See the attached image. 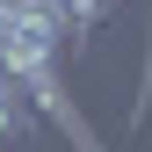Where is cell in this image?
<instances>
[{
	"label": "cell",
	"mask_w": 152,
	"mask_h": 152,
	"mask_svg": "<svg viewBox=\"0 0 152 152\" xmlns=\"http://www.w3.org/2000/svg\"><path fill=\"white\" fill-rule=\"evenodd\" d=\"M44 7L58 22V51H87L94 29H102V15H109V0H44Z\"/></svg>",
	"instance_id": "1"
},
{
	"label": "cell",
	"mask_w": 152,
	"mask_h": 152,
	"mask_svg": "<svg viewBox=\"0 0 152 152\" xmlns=\"http://www.w3.org/2000/svg\"><path fill=\"white\" fill-rule=\"evenodd\" d=\"M22 123H29V109H22V94H15L7 80H0V138H15Z\"/></svg>",
	"instance_id": "2"
},
{
	"label": "cell",
	"mask_w": 152,
	"mask_h": 152,
	"mask_svg": "<svg viewBox=\"0 0 152 152\" xmlns=\"http://www.w3.org/2000/svg\"><path fill=\"white\" fill-rule=\"evenodd\" d=\"M7 36H15V0H0V51H7Z\"/></svg>",
	"instance_id": "3"
}]
</instances>
